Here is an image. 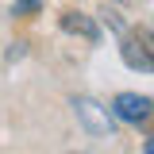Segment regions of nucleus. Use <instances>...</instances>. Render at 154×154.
Instances as JSON below:
<instances>
[{"label":"nucleus","instance_id":"7ed1b4c3","mask_svg":"<svg viewBox=\"0 0 154 154\" xmlns=\"http://www.w3.org/2000/svg\"><path fill=\"white\" fill-rule=\"evenodd\" d=\"M119 54H123V62H127L131 69L154 73V54H150V46H143V42H135V38H123V42H119Z\"/></svg>","mask_w":154,"mask_h":154},{"label":"nucleus","instance_id":"20e7f679","mask_svg":"<svg viewBox=\"0 0 154 154\" xmlns=\"http://www.w3.org/2000/svg\"><path fill=\"white\" fill-rule=\"evenodd\" d=\"M62 27H66L69 35L89 38V42H96V38H100V27H96L93 19L85 16V12H66V16H62Z\"/></svg>","mask_w":154,"mask_h":154},{"label":"nucleus","instance_id":"6e6552de","mask_svg":"<svg viewBox=\"0 0 154 154\" xmlns=\"http://www.w3.org/2000/svg\"><path fill=\"white\" fill-rule=\"evenodd\" d=\"M146 42H150V50H154V31H150V35H146Z\"/></svg>","mask_w":154,"mask_h":154},{"label":"nucleus","instance_id":"f257e3e1","mask_svg":"<svg viewBox=\"0 0 154 154\" xmlns=\"http://www.w3.org/2000/svg\"><path fill=\"white\" fill-rule=\"evenodd\" d=\"M73 112L77 119H81V127L93 135V139H112V112L100 104V100H93V96H73Z\"/></svg>","mask_w":154,"mask_h":154},{"label":"nucleus","instance_id":"f03ea898","mask_svg":"<svg viewBox=\"0 0 154 154\" xmlns=\"http://www.w3.org/2000/svg\"><path fill=\"white\" fill-rule=\"evenodd\" d=\"M150 108H154V100H150V96L119 93V96L112 100V108H108V112H112L116 119H123V123H146V119H150Z\"/></svg>","mask_w":154,"mask_h":154},{"label":"nucleus","instance_id":"0eeeda50","mask_svg":"<svg viewBox=\"0 0 154 154\" xmlns=\"http://www.w3.org/2000/svg\"><path fill=\"white\" fill-rule=\"evenodd\" d=\"M143 150H146V154H154V139H146V146H143Z\"/></svg>","mask_w":154,"mask_h":154},{"label":"nucleus","instance_id":"423d86ee","mask_svg":"<svg viewBox=\"0 0 154 154\" xmlns=\"http://www.w3.org/2000/svg\"><path fill=\"white\" fill-rule=\"evenodd\" d=\"M23 54H27V42H12V46H8V54H4V58H8V62H19Z\"/></svg>","mask_w":154,"mask_h":154},{"label":"nucleus","instance_id":"39448f33","mask_svg":"<svg viewBox=\"0 0 154 154\" xmlns=\"http://www.w3.org/2000/svg\"><path fill=\"white\" fill-rule=\"evenodd\" d=\"M38 8H42V0H16L12 4V16H35Z\"/></svg>","mask_w":154,"mask_h":154}]
</instances>
